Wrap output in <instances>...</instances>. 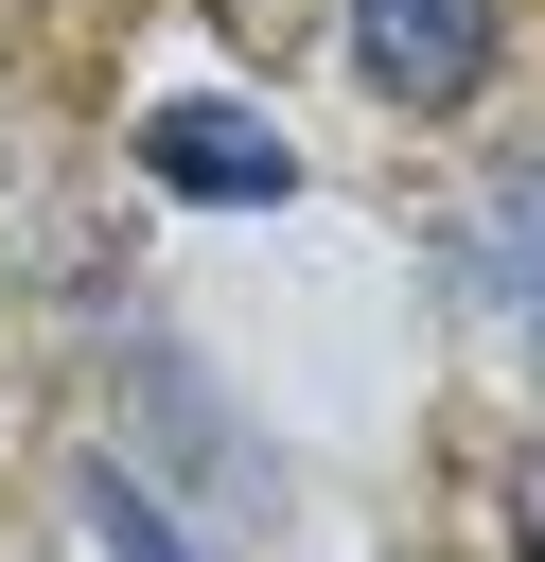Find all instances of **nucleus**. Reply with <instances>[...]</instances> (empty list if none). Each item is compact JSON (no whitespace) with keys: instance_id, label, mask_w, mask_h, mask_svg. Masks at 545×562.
<instances>
[{"instance_id":"1","label":"nucleus","mask_w":545,"mask_h":562,"mask_svg":"<svg viewBox=\"0 0 545 562\" xmlns=\"http://www.w3.org/2000/svg\"><path fill=\"white\" fill-rule=\"evenodd\" d=\"M492 53H510L492 0H352V70H369L404 123H457V105L492 88Z\"/></svg>"},{"instance_id":"2","label":"nucleus","mask_w":545,"mask_h":562,"mask_svg":"<svg viewBox=\"0 0 545 562\" xmlns=\"http://www.w3.org/2000/svg\"><path fill=\"white\" fill-rule=\"evenodd\" d=\"M141 176L176 211H281L299 193V140L246 123V105H141Z\"/></svg>"},{"instance_id":"3","label":"nucleus","mask_w":545,"mask_h":562,"mask_svg":"<svg viewBox=\"0 0 545 562\" xmlns=\"http://www.w3.org/2000/svg\"><path fill=\"white\" fill-rule=\"evenodd\" d=\"M475 263H492V299H510V334L545 351V158H510V176L475 193Z\"/></svg>"},{"instance_id":"4","label":"nucleus","mask_w":545,"mask_h":562,"mask_svg":"<svg viewBox=\"0 0 545 562\" xmlns=\"http://www.w3.org/2000/svg\"><path fill=\"white\" fill-rule=\"evenodd\" d=\"M70 509H88V544H105V562H211V544H193V527L123 474V457H88V474H70Z\"/></svg>"},{"instance_id":"5","label":"nucleus","mask_w":545,"mask_h":562,"mask_svg":"<svg viewBox=\"0 0 545 562\" xmlns=\"http://www.w3.org/2000/svg\"><path fill=\"white\" fill-rule=\"evenodd\" d=\"M141 404H158V439H176V457H193V474H246V439H229V422H211V386H193V369H176V351H141Z\"/></svg>"},{"instance_id":"6","label":"nucleus","mask_w":545,"mask_h":562,"mask_svg":"<svg viewBox=\"0 0 545 562\" xmlns=\"http://www.w3.org/2000/svg\"><path fill=\"white\" fill-rule=\"evenodd\" d=\"M510 527H527V562H545V474H527V509H510Z\"/></svg>"}]
</instances>
